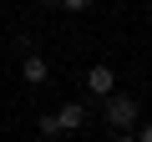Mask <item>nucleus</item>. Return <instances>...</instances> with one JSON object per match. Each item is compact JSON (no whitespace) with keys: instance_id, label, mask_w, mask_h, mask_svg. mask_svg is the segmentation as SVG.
<instances>
[{"instance_id":"obj_1","label":"nucleus","mask_w":152,"mask_h":142,"mask_svg":"<svg viewBox=\"0 0 152 142\" xmlns=\"http://www.w3.org/2000/svg\"><path fill=\"white\" fill-rule=\"evenodd\" d=\"M137 117H142V102H137V97H127V91H112V97H107V122H112L117 132H132Z\"/></svg>"},{"instance_id":"obj_4","label":"nucleus","mask_w":152,"mask_h":142,"mask_svg":"<svg viewBox=\"0 0 152 142\" xmlns=\"http://www.w3.org/2000/svg\"><path fill=\"white\" fill-rule=\"evenodd\" d=\"M20 76H26V81H31V86H41V81H46V76H51V66H46V56H36V51H31V56H26V61H20Z\"/></svg>"},{"instance_id":"obj_2","label":"nucleus","mask_w":152,"mask_h":142,"mask_svg":"<svg viewBox=\"0 0 152 142\" xmlns=\"http://www.w3.org/2000/svg\"><path fill=\"white\" fill-rule=\"evenodd\" d=\"M86 91H91V97H112V91H117V71H112L107 61H96V66L86 71Z\"/></svg>"},{"instance_id":"obj_5","label":"nucleus","mask_w":152,"mask_h":142,"mask_svg":"<svg viewBox=\"0 0 152 142\" xmlns=\"http://www.w3.org/2000/svg\"><path fill=\"white\" fill-rule=\"evenodd\" d=\"M41 132H46V137H61V127H56V112H46V117H41Z\"/></svg>"},{"instance_id":"obj_7","label":"nucleus","mask_w":152,"mask_h":142,"mask_svg":"<svg viewBox=\"0 0 152 142\" xmlns=\"http://www.w3.org/2000/svg\"><path fill=\"white\" fill-rule=\"evenodd\" d=\"M137 142H152V122H147V127H142V132H137Z\"/></svg>"},{"instance_id":"obj_6","label":"nucleus","mask_w":152,"mask_h":142,"mask_svg":"<svg viewBox=\"0 0 152 142\" xmlns=\"http://www.w3.org/2000/svg\"><path fill=\"white\" fill-rule=\"evenodd\" d=\"M86 5H91V0H61V10H66V15H81Z\"/></svg>"},{"instance_id":"obj_8","label":"nucleus","mask_w":152,"mask_h":142,"mask_svg":"<svg viewBox=\"0 0 152 142\" xmlns=\"http://www.w3.org/2000/svg\"><path fill=\"white\" fill-rule=\"evenodd\" d=\"M117 142H137V137H132V132H122V137H117Z\"/></svg>"},{"instance_id":"obj_3","label":"nucleus","mask_w":152,"mask_h":142,"mask_svg":"<svg viewBox=\"0 0 152 142\" xmlns=\"http://www.w3.org/2000/svg\"><path fill=\"white\" fill-rule=\"evenodd\" d=\"M86 122V102H61V112H56V127L61 132H76Z\"/></svg>"}]
</instances>
